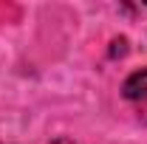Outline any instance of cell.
<instances>
[{
    "mask_svg": "<svg viewBox=\"0 0 147 144\" xmlns=\"http://www.w3.org/2000/svg\"><path fill=\"white\" fill-rule=\"evenodd\" d=\"M122 96H125V102L130 105V110L136 113V119L142 124H147V68L130 73L127 79H125Z\"/></svg>",
    "mask_w": 147,
    "mask_h": 144,
    "instance_id": "6da1fadb",
    "label": "cell"
},
{
    "mask_svg": "<svg viewBox=\"0 0 147 144\" xmlns=\"http://www.w3.org/2000/svg\"><path fill=\"white\" fill-rule=\"evenodd\" d=\"M51 144H76V141H71V139H57V141H51Z\"/></svg>",
    "mask_w": 147,
    "mask_h": 144,
    "instance_id": "7a4b0ae2",
    "label": "cell"
}]
</instances>
